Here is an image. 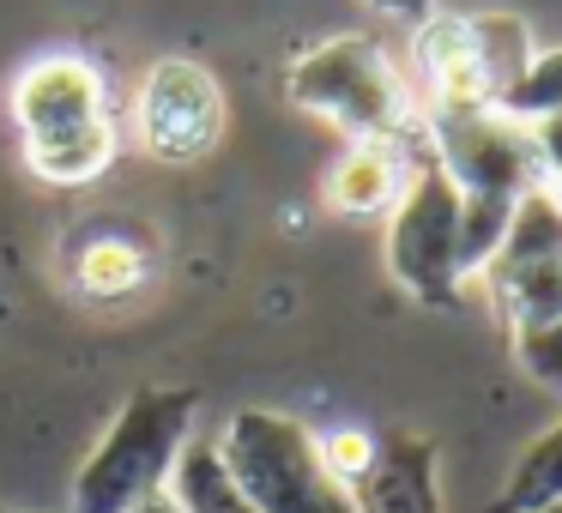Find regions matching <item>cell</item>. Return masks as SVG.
Listing matches in <instances>:
<instances>
[{"mask_svg": "<svg viewBox=\"0 0 562 513\" xmlns=\"http://www.w3.org/2000/svg\"><path fill=\"white\" fill-rule=\"evenodd\" d=\"M134 127H139V146L158 163L212 158L224 139V86L212 79V67L188 61V55H164L139 79Z\"/></svg>", "mask_w": 562, "mask_h": 513, "instance_id": "ba28073f", "label": "cell"}, {"mask_svg": "<svg viewBox=\"0 0 562 513\" xmlns=\"http://www.w3.org/2000/svg\"><path fill=\"white\" fill-rule=\"evenodd\" d=\"M544 513H562V501H557V508H544Z\"/></svg>", "mask_w": 562, "mask_h": 513, "instance_id": "7402d4cb", "label": "cell"}, {"mask_svg": "<svg viewBox=\"0 0 562 513\" xmlns=\"http://www.w3.org/2000/svg\"><path fill=\"white\" fill-rule=\"evenodd\" d=\"M424 110H496L472 13H429L412 37Z\"/></svg>", "mask_w": 562, "mask_h": 513, "instance_id": "9c48e42d", "label": "cell"}, {"mask_svg": "<svg viewBox=\"0 0 562 513\" xmlns=\"http://www.w3.org/2000/svg\"><path fill=\"white\" fill-rule=\"evenodd\" d=\"M417 158L424 151L381 146V139H351V151L327 170V206L345 212V218H381V212L400 206Z\"/></svg>", "mask_w": 562, "mask_h": 513, "instance_id": "8fae6325", "label": "cell"}, {"mask_svg": "<svg viewBox=\"0 0 562 513\" xmlns=\"http://www.w3.org/2000/svg\"><path fill=\"white\" fill-rule=\"evenodd\" d=\"M284 98L321 122L345 127L351 139H381V146L429 151L424 103L400 79L375 37H327L308 55H296L284 73Z\"/></svg>", "mask_w": 562, "mask_h": 513, "instance_id": "3957f363", "label": "cell"}, {"mask_svg": "<svg viewBox=\"0 0 562 513\" xmlns=\"http://www.w3.org/2000/svg\"><path fill=\"white\" fill-rule=\"evenodd\" d=\"M357 513H441V459L436 441L417 429H387L375 435L369 465L351 477Z\"/></svg>", "mask_w": 562, "mask_h": 513, "instance_id": "30bf717a", "label": "cell"}, {"mask_svg": "<svg viewBox=\"0 0 562 513\" xmlns=\"http://www.w3.org/2000/svg\"><path fill=\"white\" fill-rule=\"evenodd\" d=\"M484 290L514 339L562 315V206L544 187L520 200L508 236L484 266Z\"/></svg>", "mask_w": 562, "mask_h": 513, "instance_id": "52a82bcc", "label": "cell"}, {"mask_svg": "<svg viewBox=\"0 0 562 513\" xmlns=\"http://www.w3.org/2000/svg\"><path fill=\"white\" fill-rule=\"evenodd\" d=\"M375 13H387V19H405V25H424L429 13H436V0H369Z\"/></svg>", "mask_w": 562, "mask_h": 513, "instance_id": "d6986e66", "label": "cell"}, {"mask_svg": "<svg viewBox=\"0 0 562 513\" xmlns=\"http://www.w3.org/2000/svg\"><path fill=\"white\" fill-rule=\"evenodd\" d=\"M387 272L429 308H453L465 290V254H460V187L448 182L436 158L412 163L400 206L387 212Z\"/></svg>", "mask_w": 562, "mask_h": 513, "instance_id": "8992f818", "label": "cell"}, {"mask_svg": "<svg viewBox=\"0 0 562 513\" xmlns=\"http://www.w3.org/2000/svg\"><path fill=\"white\" fill-rule=\"evenodd\" d=\"M562 501V417L514 459L508 483L496 495V513H544Z\"/></svg>", "mask_w": 562, "mask_h": 513, "instance_id": "4fadbf2b", "label": "cell"}, {"mask_svg": "<svg viewBox=\"0 0 562 513\" xmlns=\"http://www.w3.org/2000/svg\"><path fill=\"white\" fill-rule=\"evenodd\" d=\"M74 278L86 296H127L139 278H146V254L122 236H98L86 254L74 260Z\"/></svg>", "mask_w": 562, "mask_h": 513, "instance_id": "5bb4252c", "label": "cell"}, {"mask_svg": "<svg viewBox=\"0 0 562 513\" xmlns=\"http://www.w3.org/2000/svg\"><path fill=\"white\" fill-rule=\"evenodd\" d=\"M13 127L31 175L49 187H86L115 163L110 86L86 55H37L13 79Z\"/></svg>", "mask_w": 562, "mask_h": 513, "instance_id": "7a4b0ae2", "label": "cell"}, {"mask_svg": "<svg viewBox=\"0 0 562 513\" xmlns=\"http://www.w3.org/2000/svg\"><path fill=\"white\" fill-rule=\"evenodd\" d=\"M429 158L460 187V254L465 272H484L502 248L514 212L532 187H544L538 139L502 110H424Z\"/></svg>", "mask_w": 562, "mask_h": 513, "instance_id": "6da1fadb", "label": "cell"}, {"mask_svg": "<svg viewBox=\"0 0 562 513\" xmlns=\"http://www.w3.org/2000/svg\"><path fill=\"white\" fill-rule=\"evenodd\" d=\"M321 441V459H327V471L339 477L345 489H351V477L369 465V453H375V435L369 429H327V435H315Z\"/></svg>", "mask_w": 562, "mask_h": 513, "instance_id": "e0dca14e", "label": "cell"}, {"mask_svg": "<svg viewBox=\"0 0 562 513\" xmlns=\"http://www.w3.org/2000/svg\"><path fill=\"white\" fill-rule=\"evenodd\" d=\"M200 392L194 387H134L98 447L86 453L74 477L67 513H134L146 495L170 489V471L182 447L194 441Z\"/></svg>", "mask_w": 562, "mask_h": 513, "instance_id": "277c9868", "label": "cell"}, {"mask_svg": "<svg viewBox=\"0 0 562 513\" xmlns=\"http://www.w3.org/2000/svg\"><path fill=\"white\" fill-rule=\"evenodd\" d=\"M502 115H514V122H550V115H562V49L538 55L532 67H526V79L502 98Z\"/></svg>", "mask_w": 562, "mask_h": 513, "instance_id": "9a60e30c", "label": "cell"}, {"mask_svg": "<svg viewBox=\"0 0 562 513\" xmlns=\"http://www.w3.org/2000/svg\"><path fill=\"white\" fill-rule=\"evenodd\" d=\"M170 495L182 513H255V501L243 495V483L231 477V465H224L218 441H188L182 459H176L170 471Z\"/></svg>", "mask_w": 562, "mask_h": 513, "instance_id": "7c38bea8", "label": "cell"}, {"mask_svg": "<svg viewBox=\"0 0 562 513\" xmlns=\"http://www.w3.org/2000/svg\"><path fill=\"white\" fill-rule=\"evenodd\" d=\"M532 139H538V163H544V194L562 206V115L532 122Z\"/></svg>", "mask_w": 562, "mask_h": 513, "instance_id": "ac0fdd59", "label": "cell"}, {"mask_svg": "<svg viewBox=\"0 0 562 513\" xmlns=\"http://www.w3.org/2000/svg\"><path fill=\"white\" fill-rule=\"evenodd\" d=\"M134 513H182V508H176V495H170V489H158V495H146Z\"/></svg>", "mask_w": 562, "mask_h": 513, "instance_id": "ffe728a7", "label": "cell"}, {"mask_svg": "<svg viewBox=\"0 0 562 513\" xmlns=\"http://www.w3.org/2000/svg\"><path fill=\"white\" fill-rule=\"evenodd\" d=\"M514 356H520V368L538 380V387L562 392V315L550 320V327H532L514 339Z\"/></svg>", "mask_w": 562, "mask_h": 513, "instance_id": "2e32d148", "label": "cell"}, {"mask_svg": "<svg viewBox=\"0 0 562 513\" xmlns=\"http://www.w3.org/2000/svg\"><path fill=\"white\" fill-rule=\"evenodd\" d=\"M218 453L243 495L255 501V513H357L351 489L327 471L321 441L303 417L267 411V404L231 411V423L218 429Z\"/></svg>", "mask_w": 562, "mask_h": 513, "instance_id": "5b68a950", "label": "cell"}, {"mask_svg": "<svg viewBox=\"0 0 562 513\" xmlns=\"http://www.w3.org/2000/svg\"><path fill=\"white\" fill-rule=\"evenodd\" d=\"M0 513H25V508H0Z\"/></svg>", "mask_w": 562, "mask_h": 513, "instance_id": "44dd1931", "label": "cell"}]
</instances>
